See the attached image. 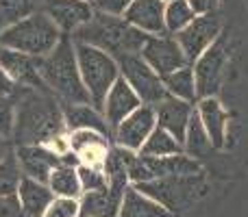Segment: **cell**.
<instances>
[{
  "label": "cell",
  "mask_w": 248,
  "mask_h": 217,
  "mask_svg": "<svg viewBox=\"0 0 248 217\" xmlns=\"http://www.w3.org/2000/svg\"><path fill=\"white\" fill-rule=\"evenodd\" d=\"M13 141L11 139H7V137H0V161H2L4 157H7L9 152H13Z\"/></svg>",
  "instance_id": "cell-38"
},
{
  "label": "cell",
  "mask_w": 248,
  "mask_h": 217,
  "mask_svg": "<svg viewBox=\"0 0 248 217\" xmlns=\"http://www.w3.org/2000/svg\"><path fill=\"white\" fill-rule=\"evenodd\" d=\"M78 217H87V215H78Z\"/></svg>",
  "instance_id": "cell-41"
},
{
  "label": "cell",
  "mask_w": 248,
  "mask_h": 217,
  "mask_svg": "<svg viewBox=\"0 0 248 217\" xmlns=\"http://www.w3.org/2000/svg\"><path fill=\"white\" fill-rule=\"evenodd\" d=\"M140 55L159 76H168V74L189 65L183 50H181L179 42H176V37L174 35H168V33L148 35V39H146Z\"/></svg>",
  "instance_id": "cell-10"
},
{
  "label": "cell",
  "mask_w": 248,
  "mask_h": 217,
  "mask_svg": "<svg viewBox=\"0 0 248 217\" xmlns=\"http://www.w3.org/2000/svg\"><path fill=\"white\" fill-rule=\"evenodd\" d=\"M187 2L196 15H207V13H214L218 9L220 0H187Z\"/></svg>",
  "instance_id": "cell-36"
},
{
  "label": "cell",
  "mask_w": 248,
  "mask_h": 217,
  "mask_svg": "<svg viewBox=\"0 0 248 217\" xmlns=\"http://www.w3.org/2000/svg\"><path fill=\"white\" fill-rule=\"evenodd\" d=\"M48 187L59 198H78L83 193V189H81V180H78L77 165H68V163L57 165L50 172Z\"/></svg>",
  "instance_id": "cell-23"
},
{
  "label": "cell",
  "mask_w": 248,
  "mask_h": 217,
  "mask_svg": "<svg viewBox=\"0 0 248 217\" xmlns=\"http://www.w3.org/2000/svg\"><path fill=\"white\" fill-rule=\"evenodd\" d=\"M17 198H20L22 209L29 217H44L50 202L55 200V193L50 191L48 185L29 178V176H22L20 187H17Z\"/></svg>",
  "instance_id": "cell-21"
},
{
  "label": "cell",
  "mask_w": 248,
  "mask_h": 217,
  "mask_svg": "<svg viewBox=\"0 0 248 217\" xmlns=\"http://www.w3.org/2000/svg\"><path fill=\"white\" fill-rule=\"evenodd\" d=\"M42 11L59 26L63 35H72L78 26L94 17V7L85 0H44Z\"/></svg>",
  "instance_id": "cell-13"
},
{
  "label": "cell",
  "mask_w": 248,
  "mask_h": 217,
  "mask_svg": "<svg viewBox=\"0 0 248 217\" xmlns=\"http://www.w3.org/2000/svg\"><path fill=\"white\" fill-rule=\"evenodd\" d=\"M77 48V61L81 70V78L85 83V89L90 94V102L98 111H103V102L107 98L113 83L120 78V65L116 57L100 50L90 43L74 42Z\"/></svg>",
  "instance_id": "cell-6"
},
{
  "label": "cell",
  "mask_w": 248,
  "mask_h": 217,
  "mask_svg": "<svg viewBox=\"0 0 248 217\" xmlns=\"http://www.w3.org/2000/svg\"><path fill=\"white\" fill-rule=\"evenodd\" d=\"M155 113H157V126L166 128L179 144H183L189 117L194 113V104L174 98V96H168L159 104H155Z\"/></svg>",
  "instance_id": "cell-16"
},
{
  "label": "cell",
  "mask_w": 248,
  "mask_h": 217,
  "mask_svg": "<svg viewBox=\"0 0 248 217\" xmlns=\"http://www.w3.org/2000/svg\"><path fill=\"white\" fill-rule=\"evenodd\" d=\"M11 96L16 100L13 145H46L52 137L65 132L61 102L50 89L17 85Z\"/></svg>",
  "instance_id": "cell-1"
},
{
  "label": "cell",
  "mask_w": 248,
  "mask_h": 217,
  "mask_svg": "<svg viewBox=\"0 0 248 217\" xmlns=\"http://www.w3.org/2000/svg\"><path fill=\"white\" fill-rule=\"evenodd\" d=\"M214 145H211V139L207 135L205 126H202L201 117H198V111L194 107V113L189 117L187 124V132H185V141H183V152L189 154V157L198 159V157H205L207 152H211Z\"/></svg>",
  "instance_id": "cell-25"
},
{
  "label": "cell",
  "mask_w": 248,
  "mask_h": 217,
  "mask_svg": "<svg viewBox=\"0 0 248 217\" xmlns=\"http://www.w3.org/2000/svg\"><path fill=\"white\" fill-rule=\"evenodd\" d=\"M61 111H63V122L65 130L72 132L78 128H90V130H98L105 137L113 139V130L107 124L103 111H98L94 104H72V102H61Z\"/></svg>",
  "instance_id": "cell-18"
},
{
  "label": "cell",
  "mask_w": 248,
  "mask_h": 217,
  "mask_svg": "<svg viewBox=\"0 0 248 217\" xmlns=\"http://www.w3.org/2000/svg\"><path fill=\"white\" fill-rule=\"evenodd\" d=\"M181 152H183V144H179L166 128L157 126L150 132L148 139L144 141V145L140 148L137 154H141V157H170V154Z\"/></svg>",
  "instance_id": "cell-26"
},
{
  "label": "cell",
  "mask_w": 248,
  "mask_h": 217,
  "mask_svg": "<svg viewBox=\"0 0 248 217\" xmlns=\"http://www.w3.org/2000/svg\"><path fill=\"white\" fill-rule=\"evenodd\" d=\"M131 2L133 0H94L92 7H94V11L109 13V15H124Z\"/></svg>",
  "instance_id": "cell-34"
},
{
  "label": "cell",
  "mask_w": 248,
  "mask_h": 217,
  "mask_svg": "<svg viewBox=\"0 0 248 217\" xmlns=\"http://www.w3.org/2000/svg\"><path fill=\"white\" fill-rule=\"evenodd\" d=\"M39 59L42 57H33L26 52L13 50V48L0 46V68L13 78L16 85L48 89L46 83L42 81V74H39Z\"/></svg>",
  "instance_id": "cell-12"
},
{
  "label": "cell",
  "mask_w": 248,
  "mask_h": 217,
  "mask_svg": "<svg viewBox=\"0 0 248 217\" xmlns=\"http://www.w3.org/2000/svg\"><path fill=\"white\" fill-rule=\"evenodd\" d=\"M118 217H174L168 213L161 204H157L155 200H150L148 196L140 193L135 187H128L124 191V200L120 206V215Z\"/></svg>",
  "instance_id": "cell-22"
},
{
  "label": "cell",
  "mask_w": 248,
  "mask_h": 217,
  "mask_svg": "<svg viewBox=\"0 0 248 217\" xmlns=\"http://www.w3.org/2000/svg\"><path fill=\"white\" fill-rule=\"evenodd\" d=\"M16 87L17 85L13 83V78L0 68V96H11L13 91H16Z\"/></svg>",
  "instance_id": "cell-37"
},
{
  "label": "cell",
  "mask_w": 248,
  "mask_h": 217,
  "mask_svg": "<svg viewBox=\"0 0 248 217\" xmlns=\"http://www.w3.org/2000/svg\"><path fill=\"white\" fill-rule=\"evenodd\" d=\"M118 65H120V76L128 85L133 87L137 96H140L141 104H159L163 98H168V89L163 87V81L144 59L140 52H131V55L118 57Z\"/></svg>",
  "instance_id": "cell-7"
},
{
  "label": "cell",
  "mask_w": 248,
  "mask_h": 217,
  "mask_svg": "<svg viewBox=\"0 0 248 217\" xmlns=\"http://www.w3.org/2000/svg\"><path fill=\"white\" fill-rule=\"evenodd\" d=\"M163 2H166V4H168V2H172V0H163Z\"/></svg>",
  "instance_id": "cell-39"
},
{
  "label": "cell",
  "mask_w": 248,
  "mask_h": 217,
  "mask_svg": "<svg viewBox=\"0 0 248 217\" xmlns=\"http://www.w3.org/2000/svg\"><path fill=\"white\" fill-rule=\"evenodd\" d=\"M196 111L211 139V145L214 148H224V144H227V111H224L222 102L216 96L198 98Z\"/></svg>",
  "instance_id": "cell-20"
},
{
  "label": "cell",
  "mask_w": 248,
  "mask_h": 217,
  "mask_svg": "<svg viewBox=\"0 0 248 217\" xmlns=\"http://www.w3.org/2000/svg\"><path fill=\"white\" fill-rule=\"evenodd\" d=\"M196 17L187 0H172L166 4V33L176 35Z\"/></svg>",
  "instance_id": "cell-29"
},
{
  "label": "cell",
  "mask_w": 248,
  "mask_h": 217,
  "mask_svg": "<svg viewBox=\"0 0 248 217\" xmlns=\"http://www.w3.org/2000/svg\"><path fill=\"white\" fill-rule=\"evenodd\" d=\"M63 33L44 11H35L33 15L16 22L7 30L0 33V46L26 52L33 57H46L57 43L61 42Z\"/></svg>",
  "instance_id": "cell-5"
},
{
  "label": "cell",
  "mask_w": 248,
  "mask_h": 217,
  "mask_svg": "<svg viewBox=\"0 0 248 217\" xmlns=\"http://www.w3.org/2000/svg\"><path fill=\"white\" fill-rule=\"evenodd\" d=\"M137 107H141L140 96H137L135 91H133V87L120 76L113 83L111 89H109L107 98H105L103 115H105V119H107V124L111 126V130H116L118 124H120L126 115H131Z\"/></svg>",
  "instance_id": "cell-17"
},
{
  "label": "cell",
  "mask_w": 248,
  "mask_h": 217,
  "mask_svg": "<svg viewBox=\"0 0 248 217\" xmlns=\"http://www.w3.org/2000/svg\"><path fill=\"white\" fill-rule=\"evenodd\" d=\"M77 172H78V180H81L83 191H98V189H105L109 185L103 167H92L81 163V165H77Z\"/></svg>",
  "instance_id": "cell-30"
},
{
  "label": "cell",
  "mask_w": 248,
  "mask_h": 217,
  "mask_svg": "<svg viewBox=\"0 0 248 217\" xmlns=\"http://www.w3.org/2000/svg\"><path fill=\"white\" fill-rule=\"evenodd\" d=\"M109 137H105L103 132L98 130H90V128H78V130H72L70 132V150L74 154H78L81 150L90 148L94 144H105Z\"/></svg>",
  "instance_id": "cell-31"
},
{
  "label": "cell",
  "mask_w": 248,
  "mask_h": 217,
  "mask_svg": "<svg viewBox=\"0 0 248 217\" xmlns=\"http://www.w3.org/2000/svg\"><path fill=\"white\" fill-rule=\"evenodd\" d=\"M22 176L24 174H22V170H20V163H17V157H16V148H13V152H9L7 157L0 161V196H13V193H17Z\"/></svg>",
  "instance_id": "cell-28"
},
{
  "label": "cell",
  "mask_w": 248,
  "mask_h": 217,
  "mask_svg": "<svg viewBox=\"0 0 248 217\" xmlns=\"http://www.w3.org/2000/svg\"><path fill=\"white\" fill-rule=\"evenodd\" d=\"M39 74L48 89L59 98V102L92 104L78 70L77 48L70 35H63L61 42L39 59Z\"/></svg>",
  "instance_id": "cell-2"
},
{
  "label": "cell",
  "mask_w": 248,
  "mask_h": 217,
  "mask_svg": "<svg viewBox=\"0 0 248 217\" xmlns=\"http://www.w3.org/2000/svg\"><path fill=\"white\" fill-rule=\"evenodd\" d=\"M140 193L148 196L157 204H161L168 213L179 215L187 211L198 198L205 193L207 183L202 172L198 174H174V176H161L146 183L133 185Z\"/></svg>",
  "instance_id": "cell-4"
},
{
  "label": "cell",
  "mask_w": 248,
  "mask_h": 217,
  "mask_svg": "<svg viewBox=\"0 0 248 217\" xmlns=\"http://www.w3.org/2000/svg\"><path fill=\"white\" fill-rule=\"evenodd\" d=\"M42 2L44 0H0V33L35 11H42Z\"/></svg>",
  "instance_id": "cell-27"
},
{
  "label": "cell",
  "mask_w": 248,
  "mask_h": 217,
  "mask_svg": "<svg viewBox=\"0 0 248 217\" xmlns=\"http://www.w3.org/2000/svg\"><path fill=\"white\" fill-rule=\"evenodd\" d=\"M85 2H94V0H85Z\"/></svg>",
  "instance_id": "cell-40"
},
{
  "label": "cell",
  "mask_w": 248,
  "mask_h": 217,
  "mask_svg": "<svg viewBox=\"0 0 248 217\" xmlns=\"http://www.w3.org/2000/svg\"><path fill=\"white\" fill-rule=\"evenodd\" d=\"M222 33V17L218 11L207 13V15H196L183 30L174 35L179 42L181 50H183L185 59L189 65H194V61L216 42Z\"/></svg>",
  "instance_id": "cell-9"
},
{
  "label": "cell",
  "mask_w": 248,
  "mask_h": 217,
  "mask_svg": "<svg viewBox=\"0 0 248 217\" xmlns=\"http://www.w3.org/2000/svg\"><path fill=\"white\" fill-rule=\"evenodd\" d=\"M155 128H157L155 107L141 104L118 124V128L113 130V139H116V145H120V148L140 152V148L144 145V141L148 139Z\"/></svg>",
  "instance_id": "cell-11"
},
{
  "label": "cell",
  "mask_w": 248,
  "mask_h": 217,
  "mask_svg": "<svg viewBox=\"0 0 248 217\" xmlns=\"http://www.w3.org/2000/svg\"><path fill=\"white\" fill-rule=\"evenodd\" d=\"M16 157H17V163H20L22 174L29 176V178L39 180L44 185H48L50 172L63 163V157L52 152L48 145H39V144L16 145Z\"/></svg>",
  "instance_id": "cell-14"
},
{
  "label": "cell",
  "mask_w": 248,
  "mask_h": 217,
  "mask_svg": "<svg viewBox=\"0 0 248 217\" xmlns=\"http://www.w3.org/2000/svg\"><path fill=\"white\" fill-rule=\"evenodd\" d=\"M124 20L146 35L166 33V2L163 0H133L124 11Z\"/></svg>",
  "instance_id": "cell-15"
},
{
  "label": "cell",
  "mask_w": 248,
  "mask_h": 217,
  "mask_svg": "<svg viewBox=\"0 0 248 217\" xmlns=\"http://www.w3.org/2000/svg\"><path fill=\"white\" fill-rule=\"evenodd\" d=\"M0 217H29L24 213V209H22L17 193L0 196Z\"/></svg>",
  "instance_id": "cell-35"
},
{
  "label": "cell",
  "mask_w": 248,
  "mask_h": 217,
  "mask_svg": "<svg viewBox=\"0 0 248 217\" xmlns=\"http://www.w3.org/2000/svg\"><path fill=\"white\" fill-rule=\"evenodd\" d=\"M229 63V42L222 33L220 37L194 61V78H196V94L198 98L216 96L220 91L224 78V70Z\"/></svg>",
  "instance_id": "cell-8"
},
{
  "label": "cell",
  "mask_w": 248,
  "mask_h": 217,
  "mask_svg": "<svg viewBox=\"0 0 248 217\" xmlns=\"http://www.w3.org/2000/svg\"><path fill=\"white\" fill-rule=\"evenodd\" d=\"M81 215V204L77 198H59L55 196V200L50 202V206L46 209L44 217H78Z\"/></svg>",
  "instance_id": "cell-32"
},
{
  "label": "cell",
  "mask_w": 248,
  "mask_h": 217,
  "mask_svg": "<svg viewBox=\"0 0 248 217\" xmlns=\"http://www.w3.org/2000/svg\"><path fill=\"white\" fill-rule=\"evenodd\" d=\"M163 87L168 89V94L174 96L179 100L185 102H196L198 94H196V78H194V68L192 65H185V68L176 70V72L161 76Z\"/></svg>",
  "instance_id": "cell-24"
},
{
  "label": "cell",
  "mask_w": 248,
  "mask_h": 217,
  "mask_svg": "<svg viewBox=\"0 0 248 217\" xmlns=\"http://www.w3.org/2000/svg\"><path fill=\"white\" fill-rule=\"evenodd\" d=\"M16 124V100L13 96H0V137L11 139Z\"/></svg>",
  "instance_id": "cell-33"
},
{
  "label": "cell",
  "mask_w": 248,
  "mask_h": 217,
  "mask_svg": "<svg viewBox=\"0 0 248 217\" xmlns=\"http://www.w3.org/2000/svg\"><path fill=\"white\" fill-rule=\"evenodd\" d=\"M72 42L90 43L100 50L109 52L111 57L131 55V52H141L148 35L144 30L128 24L122 15H109V13L94 11V17L78 26L72 35Z\"/></svg>",
  "instance_id": "cell-3"
},
{
  "label": "cell",
  "mask_w": 248,
  "mask_h": 217,
  "mask_svg": "<svg viewBox=\"0 0 248 217\" xmlns=\"http://www.w3.org/2000/svg\"><path fill=\"white\" fill-rule=\"evenodd\" d=\"M126 189L105 187L98 191H85L81 198V215L87 217H118Z\"/></svg>",
  "instance_id": "cell-19"
}]
</instances>
